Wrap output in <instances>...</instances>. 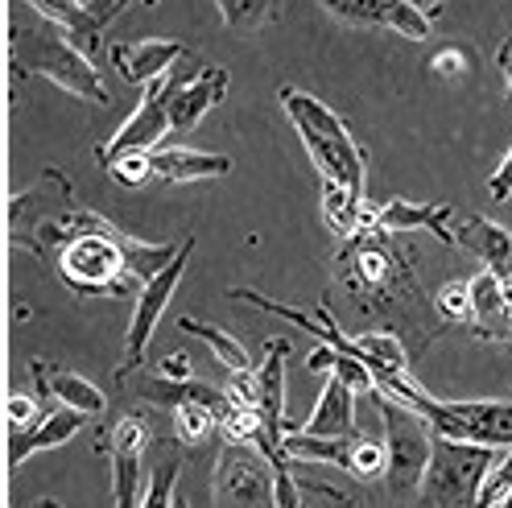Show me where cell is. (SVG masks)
Masks as SVG:
<instances>
[{"label": "cell", "instance_id": "1", "mask_svg": "<svg viewBox=\"0 0 512 508\" xmlns=\"http://www.w3.org/2000/svg\"><path fill=\"white\" fill-rule=\"evenodd\" d=\"M178 248L137 240L100 211L79 207L71 219V236L54 257V269L75 298H124L133 294V285H145L170 269Z\"/></svg>", "mask_w": 512, "mask_h": 508}, {"label": "cell", "instance_id": "2", "mask_svg": "<svg viewBox=\"0 0 512 508\" xmlns=\"http://www.w3.org/2000/svg\"><path fill=\"white\" fill-rule=\"evenodd\" d=\"M29 75H42L95 108H112V95L104 87L95 58H87L71 42L67 29L46 17H34V21L9 17V87L17 91Z\"/></svg>", "mask_w": 512, "mask_h": 508}, {"label": "cell", "instance_id": "3", "mask_svg": "<svg viewBox=\"0 0 512 508\" xmlns=\"http://www.w3.org/2000/svg\"><path fill=\"white\" fill-rule=\"evenodd\" d=\"M281 108L290 116V124L298 129L302 145H306V157L314 162L318 178L327 182H339V186H351L364 195L368 186V157H364V145L351 137L347 120L339 112H331L323 100H314V95L298 91L285 83L281 91Z\"/></svg>", "mask_w": 512, "mask_h": 508}, {"label": "cell", "instance_id": "4", "mask_svg": "<svg viewBox=\"0 0 512 508\" xmlns=\"http://www.w3.org/2000/svg\"><path fill=\"white\" fill-rule=\"evenodd\" d=\"M75 186L62 170H42L34 186L17 190L5 207V244L25 248L42 261H54L58 248L67 244L71 215H75Z\"/></svg>", "mask_w": 512, "mask_h": 508}, {"label": "cell", "instance_id": "5", "mask_svg": "<svg viewBox=\"0 0 512 508\" xmlns=\"http://www.w3.org/2000/svg\"><path fill=\"white\" fill-rule=\"evenodd\" d=\"M335 273L364 310H384L401 298H413V269L397 252L393 236L380 228H364L343 240Z\"/></svg>", "mask_w": 512, "mask_h": 508}, {"label": "cell", "instance_id": "6", "mask_svg": "<svg viewBox=\"0 0 512 508\" xmlns=\"http://www.w3.org/2000/svg\"><path fill=\"white\" fill-rule=\"evenodd\" d=\"M496 447H479L463 438H442L434 434V455L422 475V504L426 508H475L484 475L496 463Z\"/></svg>", "mask_w": 512, "mask_h": 508}, {"label": "cell", "instance_id": "7", "mask_svg": "<svg viewBox=\"0 0 512 508\" xmlns=\"http://www.w3.org/2000/svg\"><path fill=\"white\" fill-rule=\"evenodd\" d=\"M380 405V422H384V447H389V471H384V484L393 492H418L422 475L430 467L434 455V426L426 414L409 409L384 393H372Z\"/></svg>", "mask_w": 512, "mask_h": 508}, {"label": "cell", "instance_id": "8", "mask_svg": "<svg viewBox=\"0 0 512 508\" xmlns=\"http://www.w3.org/2000/svg\"><path fill=\"white\" fill-rule=\"evenodd\" d=\"M195 244H199L195 236H186V240H182V248H178V257H174V265H170V269H162L153 281H145L141 290H137L133 323H128V335H124V364L116 368V385H124V380L145 364V347H149V339H153L157 323H162V314H166V306H170L174 290L182 285V273H186L190 257H195Z\"/></svg>", "mask_w": 512, "mask_h": 508}, {"label": "cell", "instance_id": "9", "mask_svg": "<svg viewBox=\"0 0 512 508\" xmlns=\"http://www.w3.org/2000/svg\"><path fill=\"white\" fill-rule=\"evenodd\" d=\"M285 455L294 463H335L356 480H384L389 471V447L368 434L343 438H314V434H285Z\"/></svg>", "mask_w": 512, "mask_h": 508}, {"label": "cell", "instance_id": "10", "mask_svg": "<svg viewBox=\"0 0 512 508\" xmlns=\"http://www.w3.org/2000/svg\"><path fill=\"white\" fill-rule=\"evenodd\" d=\"M215 508H277L273 463L261 451L228 442L215 467Z\"/></svg>", "mask_w": 512, "mask_h": 508}, {"label": "cell", "instance_id": "11", "mask_svg": "<svg viewBox=\"0 0 512 508\" xmlns=\"http://www.w3.org/2000/svg\"><path fill=\"white\" fill-rule=\"evenodd\" d=\"M174 129L170 124V108H166V79L162 83H153V87H145V95H141V104H137V112L128 116L120 129L95 149V157H100V166L108 170L116 157H124V153H153V149H162V141H166V133Z\"/></svg>", "mask_w": 512, "mask_h": 508}, {"label": "cell", "instance_id": "12", "mask_svg": "<svg viewBox=\"0 0 512 508\" xmlns=\"http://www.w3.org/2000/svg\"><path fill=\"white\" fill-rule=\"evenodd\" d=\"M195 58V54H190ZM228 91V71L223 67H203V62H190V71L178 75V67L166 75V108H170V124L174 133H190L195 124L223 100Z\"/></svg>", "mask_w": 512, "mask_h": 508}, {"label": "cell", "instance_id": "13", "mask_svg": "<svg viewBox=\"0 0 512 508\" xmlns=\"http://www.w3.org/2000/svg\"><path fill=\"white\" fill-rule=\"evenodd\" d=\"M149 422L141 414H124L112 434H108V459H112V500L116 508H141V467H145V451H149Z\"/></svg>", "mask_w": 512, "mask_h": 508}, {"label": "cell", "instance_id": "14", "mask_svg": "<svg viewBox=\"0 0 512 508\" xmlns=\"http://www.w3.org/2000/svg\"><path fill=\"white\" fill-rule=\"evenodd\" d=\"M314 5L351 25H384L409 42H426L434 34L430 17L422 9L405 5V0H314Z\"/></svg>", "mask_w": 512, "mask_h": 508}, {"label": "cell", "instance_id": "15", "mask_svg": "<svg viewBox=\"0 0 512 508\" xmlns=\"http://www.w3.org/2000/svg\"><path fill=\"white\" fill-rule=\"evenodd\" d=\"M182 58H186V46H178L170 38H141V42H116L112 46L116 71L128 83H137L141 91L153 87V83H162Z\"/></svg>", "mask_w": 512, "mask_h": 508}, {"label": "cell", "instance_id": "16", "mask_svg": "<svg viewBox=\"0 0 512 508\" xmlns=\"http://www.w3.org/2000/svg\"><path fill=\"white\" fill-rule=\"evenodd\" d=\"M455 215L451 203H413V199H389L380 207H368L364 215V228H380L389 236H401V232H413V228H426L434 232L442 244H455V232L446 228V219Z\"/></svg>", "mask_w": 512, "mask_h": 508}, {"label": "cell", "instance_id": "17", "mask_svg": "<svg viewBox=\"0 0 512 508\" xmlns=\"http://www.w3.org/2000/svg\"><path fill=\"white\" fill-rule=\"evenodd\" d=\"M290 434H314V438L356 434V389L331 372L323 380V393H318L310 418L306 422H290Z\"/></svg>", "mask_w": 512, "mask_h": 508}, {"label": "cell", "instance_id": "18", "mask_svg": "<svg viewBox=\"0 0 512 508\" xmlns=\"http://www.w3.org/2000/svg\"><path fill=\"white\" fill-rule=\"evenodd\" d=\"M79 426H83L79 409L58 405V409H46V414H42L34 426L9 430V475H17V467H21L29 455L54 451V447H62V442H71V438L79 434Z\"/></svg>", "mask_w": 512, "mask_h": 508}, {"label": "cell", "instance_id": "19", "mask_svg": "<svg viewBox=\"0 0 512 508\" xmlns=\"http://www.w3.org/2000/svg\"><path fill=\"white\" fill-rule=\"evenodd\" d=\"M471 331L475 339L512 343V306H508L504 277L488 269L471 277Z\"/></svg>", "mask_w": 512, "mask_h": 508}, {"label": "cell", "instance_id": "20", "mask_svg": "<svg viewBox=\"0 0 512 508\" xmlns=\"http://www.w3.org/2000/svg\"><path fill=\"white\" fill-rule=\"evenodd\" d=\"M29 376H34V393L38 397H54L58 405H67V409H79L83 418H100L104 414V389H95L91 380L67 372V368H58V364H46V360H34L29 364Z\"/></svg>", "mask_w": 512, "mask_h": 508}, {"label": "cell", "instance_id": "21", "mask_svg": "<svg viewBox=\"0 0 512 508\" xmlns=\"http://www.w3.org/2000/svg\"><path fill=\"white\" fill-rule=\"evenodd\" d=\"M451 232H455V244L467 248L471 257L484 261L488 273L512 277V236L496 224V219H488V215H463Z\"/></svg>", "mask_w": 512, "mask_h": 508}, {"label": "cell", "instance_id": "22", "mask_svg": "<svg viewBox=\"0 0 512 508\" xmlns=\"http://www.w3.org/2000/svg\"><path fill=\"white\" fill-rule=\"evenodd\" d=\"M232 174L228 153H203L190 145H162L153 149V182H207Z\"/></svg>", "mask_w": 512, "mask_h": 508}, {"label": "cell", "instance_id": "23", "mask_svg": "<svg viewBox=\"0 0 512 508\" xmlns=\"http://www.w3.org/2000/svg\"><path fill=\"white\" fill-rule=\"evenodd\" d=\"M25 5L34 9L38 17H46V21L67 29L71 42L87 58H100V50H104V21L95 17V13H87L83 0H25Z\"/></svg>", "mask_w": 512, "mask_h": 508}, {"label": "cell", "instance_id": "24", "mask_svg": "<svg viewBox=\"0 0 512 508\" xmlns=\"http://www.w3.org/2000/svg\"><path fill=\"white\" fill-rule=\"evenodd\" d=\"M228 401V393L223 389H211V393H203V397H186V401H178L170 414H174V434H178V442L182 447H207L211 442V434L219 430V405Z\"/></svg>", "mask_w": 512, "mask_h": 508}, {"label": "cell", "instance_id": "25", "mask_svg": "<svg viewBox=\"0 0 512 508\" xmlns=\"http://www.w3.org/2000/svg\"><path fill=\"white\" fill-rule=\"evenodd\" d=\"M364 215H368V203L360 190L323 178V219L339 240H351L356 232H364Z\"/></svg>", "mask_w": 512, "mask_h": 508}, {"label": "cell", "instance_id": "26", "mask_svg": "<svg viewBox=\"0 0 512 508\" xmlns=\"http://www.w3.org/2000/svg\"><path fill=\"white\" fill-rule=\"evenodd\" d=\"M356 347H360V356H364L372 380L409 372V352H405V343H401L397 331H368V335L356 339Z\"/></svg>", "mask_w": 512, "mask_h": 508}, {"label": "cell", "instance_id": "27", "mask_svg": "<svg viewBox=\"0 0 512 508\" xmlns=\"http://www.w3.org/2000/svg\"><path fill=\"white\" fill-rule=\"evenodd\" d=\"M178 327L186 331V335H195V339H203L207 347H211V356L228 368V372H252L256 364H252V356L244 352V343L236 339V335H228L223 327H215V323H203V319H195V314H182L178 319Z\"/></svg>", "mask_w": 512, "mask_h": 508}, {"label": "cell", "instance_id": "28", "mask_svg": "<svg viewBox=\"0 0 512 508\" xmlns=\"http://www.w3.org/2000/svg\"><path fill=\"white\" fill-rule=\"evenodd\" d=\"M306 372H335V376H339V380H347V385L356 389V393H376V380H372L368 364H364L360 356L339 352V347H331V343H323L318 352H310Z\"/></svg>", "mask_w": 512, "mask_h": 508}, {"label": "cell", "instance_id": "29", "mask_svg": "<svg viewBox=\"0 0 512 508\" xmlns=\"http://www.w3.org/2000/svg\"><path fill=\"white\" fill-rule=\"evenodd\" d=\"M219 17L236 34H261L265 25L277 21V0H215Z\"/></svg>", "mask_w": 512, "mask_h": 508}, {"label": "cell", "instance_id": "30", "mask_svg": "<svg viewBox=\"0 0 512 508\" xmlns=\"http://www.w3.org/2000/svg\"><path fill=\"white\" fill-rule=\"evenodd\" d=\"M178 471H182V459H178V455H170V459L157 463V471L149 475V484H145V504H141V508H174Z\"/></svg>", "mask_w": 512, "mask_h": 508}, {"label": "cell", "instance_id": "31", "mask_svg": "<svg viewBox=\"0 0 512 508\" xmlns=\"http://www.w3.org/2000/svg\"><path fill=\"white\" fill-rule=\"evenodd\" d=\"M108 174L128 190H141L145 182H153V153H124L108 166Z\"/></svg>", "mask_w": 512, "mask_h": 508}, {"label": "cell", "instance_id": "32", "mask_svg": "<svg viewBox=\"0 0 512 508\" xmlns=\"http://www.w3.org/2000/svg\"><path fill=\"white\" fill-rule=\"evenodd\" d=\"M438 314L451 323H471V281H446L438 290Z\"/></svg>", "mask_w": 512, "mask_h": 508}, {"label": "cell", "instance_id": "33", "mask_svg": "<svg viewBox=\"0 0 512 508\" xmlns=\"http://www.w3.org/2000/svg\"><path fill=\"white\" fill-rule=\"evenodd\" d=\"M9 430H25V426H34L46 409H42V397L38 393H13L9 397Z\"/></svg>", "mask_w": 512, "mask_h": 508}, {"label": "cell", "instance_id": "34", "mask_svg": "<svg viewBox=\"0 0 512 508\" xmlns=\"http://www.w3.org/2000/svg\"><path fill=\"white\" fill-rule=\"evenodd\" d=\"M430 71L442 75V79H463V75L471 71V54L459 50V46H446V50H438V54L430 58Z\"/></svg>", "mask_w": 512, "mask_h": 508}, {"label": "cell", "instance_id": "35", "mask_svg": "<svg viewBox=\"0 0 512 508\" xmlns=\"http://www.w3.org/2000/svg\"><path fill=\"white\" fill-rule=\"evenodd\" d=\"M488 195L496 199V203H504L508 195H512V149L504 153V162L496 166V174L488 178Z\"/></svg>", "mask_w": 512, "mask_h": 508}, {"label": "cell", "instance_id": "36", "mask_svg": "<svg viewBox=\"0 0 512 508\" xmlns=\"http://www.w3.org/2000/svg\"><path fill=\"white\" fill-rule=\"evenodd\" d=\"M162 376H166V380H190V360H186V352H170V356L162 360Z\"/></svg>", "mask_w": 512, "mask_h": 508}, {"label": "cell", "instance_id": "37", "mask_svg": "<svg viewBox=\"0 0 512 508\" xmlns=\"http://www.w3.org/2000/svg\"><path fill=\"white\" fill-rule=\"evenodd\" d=\"M496 62H500V71H504V83H508V100H512V38L500 42L496 50Z\"/></svg>", "mask_w": 512, "mask_h": 508}, {"label": "cell", "instance_id": "38", "mask_svg": "<svg viewBox=\"0 0 512 508\" xmlns=\"http://www.w3.org/2000/svg\"><path fill=\"white\" fill-rule=\"evenodd\" d=\"M405 5H413V9H422V13H426V17L434 21V17H438V13L446 9V0H405Z\"/></svg>", "mask_w": 512, "mask_h": 508}, {"label": "cell", "instance_id": "39", "mask_svg": "<svg viewBox=\"0 0 512 508\" xmlns=\"http://www.w3.org/2000/svg\"><path fill=\"white\" fill-rule=\"evenodd\" d=\"M29 508H62L58 500H38V504H29Z\"/></svg>", "mask_w": 512, "mask_h": 508}, {"label": "cell", "instance_id": "40", "mask_svg": "<svg viewBox=\"0 0 512 508\" xmlns=\"http://www.w3.org/2000/svg\"><path fill=\"white\" fill-rule=\"evenodd\" d=\"M496 508H512V492H508V496H504V500H500Z\"/></svg>", "mask_w": 512, "mask_h": 508}, {"label": "cell", "instance_id": "41", "mask_svg": "<svg viewBox=\"0 0 512 508\" xmlns=\"http://www.w3.org/2000/svg\"><path fill=\"white\" fill-rule=\"evenodd\" d=\"M174 508H190V504H186V496H174Z\"/></svg>", "mask_w": 512, "mask_h": 508}, {"label": "cell", "instance_id": "42", "mask_svg": "<svg viewBox=\"0 0 512 508\" xmlns=\"http://www.w3.org/2000/svg\"><path fill=\"white\" fill-rule=\"evenodd\" d=\"M141 5H157V0H141Z\"/></svg>", "mask_w": 512, "mask_h": 508}]
</instances>
